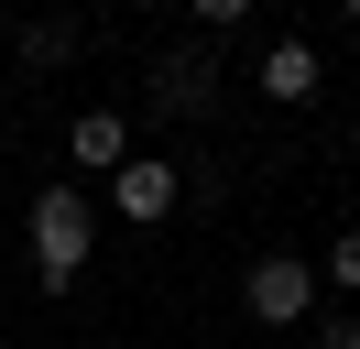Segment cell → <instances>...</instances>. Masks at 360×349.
Wrapping results in <instances>:
<instances>
[{"instance_id":"6da1fadb","label":"cell","mask_w":360,"mask_h":349,"mask_svg":"<svg viewBox=\"0 0 360 349\" xmlns=\"http://www.w3.org/2000/svg\"><path fill=\"white\" fill-rule=\"evenodd\" d=\"M33 284L44 295H77L88 284V251H98V218H88V196H77V174H55L44 196H33Z\"/></svg>"},{"instance_id":"7a4b0ae2","label":"cell","mask_w":360,"mask_h":349,"mask_svg":"<svg viewBox=\"0 0 360 349\" xmlns=\"http://www.w3.org/2000/svg\"><path fill=\"white\" fill-rule=\"evenodd\" d=\"M240 305H251V327H306V317H316V262L262 251V262L240 273Z\"/></svg>"},{"instance_id":"3957f363","label":"cell","mask_w":360,"mask_h":349,"mask_svg":"<svg viewBox=\"0 0 360 349\" xmlns=\"http://www.w3.org/2000/svg\"><path fill=\"white\" fill-rule=\"evenodd\" d=\"M142 99H153V109H175V120H197V109L207 99H219V44H164V55H153V77H142Z\"/></svg>"},{"instance_id":"277c9868","label":"cell","mask_w":360,"mask_h":349,"mask_svg":"<svg viewBox=\"0 0 360 349\" xmlns=\"http://www.w3.org/2000/svg\"><path fill=\"white\" fill-rule=\"evenodd\" d=\"M175 196H186V174L164 164V153H131V164L110 174V208L131 218V229H153V218H175Z\"/></svg>"},{"instance_id":"5b68a950","label":"cell","mask_w":360,"mask_h":349,"mask_svg":"<svg viewBox=\"0 0 360 349\" xmlns=\"http://www.w3.org/2000/svg\"><path fill=\"white\" fill-rule=\"evenodd\" d=\"M251 87H262L273 109H306L316 87H328V65H316V44H306V33H284V44L262 55V77H251Z\"/></svg>"},{"instance_id":"8992f818","label":"cell","mask_w":360,"mask_h":349,"mask_svg":"<svg viewBox=\"0 0 360 349\" xmlns=\"http://www.w3.org/2000/svg\"><path fill=\"white\" fill-rule=\"evenodd\" d=\"M66 164H77V174H120V164H131V120H120V109H77Z\"/></svg>"},{"instance_id":"52a82bcc","label":"cell","mask_w":360,"mask_h":349,"mask_svg":"<svg viewBox=\"0 0 360 349\" xmlns=\"http://www.w3.org/2000/svg\"><path fill=\"white\" fill-rule=\"evenodd\" d=\"M77 44H88V33H77L66 11H44V22H22V44H11V55H22L33 77H55V65H77Z\"/></svg>"},{"instance_id":"ba28073f","label":"cell","mask_w":360,"mask_h":349,"mask_svg":"<svg viewBox=\"0 0 360 349\" xmlns=\"http://www.w3.org/2000/svg\"><path fill=\"white\" fill-rule=\"evenodd\" d=\"M316 284H338V295H360V229L328 240V262H316Z\"/></svg>"},{"instance_id":"9c48e42d","label":"cell","mask_w":360,"mask_h":349,"mask_svg":"<svg viewBox=\"0 0 360 349\" xmlns=\"http://www.w3.org/2000/svg\"><path fill=\"white\" fill-rule=\"evenodd\" d=\"M186 11H197V33H240V22H251V0H186Z\"/></svg>"},{"instance_id":"30bf717a","label":"cell","mask_w":360,"mask_h":349,"mask_svg":"<svg viewBox=\"0 0 360 349\" xmlns=\"http://www.w3.org/2000/svg\"><path fill=\"white\" fill-rule=\"evenodd\" d=\"M316 349H360V317H328V327H316Z\"/></svg>"},{"instance_id":"8fae6325","label":"cell","mask_w":360,"mask_h":349,"mask_svg":"<svg viewBox=\"0 0 360 349\" xmlns=\"http://www.w3.org/2000/svg\"><path fill=\"white\" fill-rule=\"evenodd\" d=\"M0 327H11V295H0Z\"/></svg>"},{"instance_id":"7c38bea8","label":"cell","mask_w":360,"mask_h":349,"mask_svg":"<svg viewBox=\"0 0 360 349\" xmlns=\"http://www.w3.org/2000/svg\"><path fill=\"white\" fill-rule=\"evenodd\" d=\"M338 11H349V22H360V0H338Z\"/></svg>"},{"instance_id":"4fadbf2b","label":"cell","mask_w":360,"mask_h":349,"mask_svg":"<svg viewBox=\"0 0 360 349\" xmlns=\"http://www.w3.org/2000/svg\"><path fill=\"white\" fill-rule=\"evenodd\" d=\"M349 153H360V120H349Z\"/></svg>"},{"instance_id":"5bb4252c","label":"cell","mask_w":360,"mask_h":349,"mask_svg":"<svg viewBox=\"0 0 360 349\" xmlns=\"http://www.w3.org/2000/svg\"><path fill=\"white\" fill-rule=\"evenodd\" d=\"M153 11H175V0H153Z\"/></svg>"}]
</instances>
